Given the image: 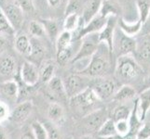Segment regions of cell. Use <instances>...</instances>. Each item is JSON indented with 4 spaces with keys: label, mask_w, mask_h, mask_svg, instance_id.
<instances>
[{
    "label": "cell",
    "mask_w": 150,
    "mask_h": 139,
    "mask_svg": "<svg viewBox=\"0 0 150 139\" xmlns=\"http://www.w3.org/2000/svg\"><path fill=\"white\" fill-rule=\"evenodd\" d=\"M136 7L139 12V20L144 24L150 14V0H136Z\"/></svg>",
    "instance_id": "34"
},
{
    "label": "cell",
    "mask_w": 150,
    "mask_h": 139,
    "mask_svg": "<svg viewBox=\"0 0 150 139\" xmlns=\"http://www.w3.org/2000/svg\"><path fill=\"white\" fill-rule=\"evenodd\" d=\"M20 88L18 83L14 79H9L0 84V93L11 100H16L19 96Z\"/></svg>",
    "instance_id": "26"
},
{
    "label": "cell",
    "mask_w": 150,
    "mask_h": 139,
    "mask_svg": "<svg viewBox=\"0 0 150 139\" xmlns=\"http://www.w3.org/2000/svg\"><path fill=\"white\" fill-rule=\"evenodd\" d=\"M117 85L118 84L115 78H111L109 76L100 77V78H91L90 88L103 102L112 98L117 90Z\"/></svg>",
    "instance_id": "4"
},
{
    "label": "cell",
    "mask_w": 150,
    "mask_h": 139,
    "mask_svg": "<svg viewBox=\"0 0 150 139\" xmlns=\"http://www.w3.org/2000/svg\"><path fill=\"white\" fill-rule=\"evenodd\" d=\"M49 94L56 99L63 100L66 97L65 90H64V81L62 80L60 77L54 76L52 77L47 84Z\"/></svg>",
    "instance_id": "20"
},
{
    "label": "cell",
    "mask_w": 150,
    "mask_h": 139,
    "mask_svg": "<svg viewBox=\"0 0 150 139\" xmlns=\"http://www.w3.org/2000/svg\"><path fill=\"white\" fill-rule=\"evenodd\" d=\"M17 70V61L11 54L6 51L0 55V76L8 80L12 79L16 75Z\"/></svg>",
    "instance_id": "14"
},
{
    "label": "cell",
    "mask_w": 150,
    "mask_h": 139,
    "mask_svg": "<svg viewBox=\"0 0 150 139\" xmlns=\"http://www.w3.org/2000/svg\"><path fill=\"white\" fill-rule=\"evenodd\" d=\"M113 58L114 55L108 49V46L105 43H100L85 69L76 73L85 75L89 78L109 76L115 69Z\"/></svg>",
    "instance_id": "1"
},
{
    "label": "cell",
    "mask_w": 150,
    "mask_h": 139,
    "mask_svg": "<svg viewBox=\"0 0 150 139\" xmlns=\"http://www.w3.org/2000/svg\"><path fill=\"white\" fill-rule=\"evenodd\" d=\"M108 118H109V113L107 112L105 108L102 107L84 116L83 122L88 130L96 133Z\"/></svg>",
    "instance_id": "10"
},
{
    "label": "cell",
    "mask_w": 150,
    "mask_h": 139,
    "mask_svg": "<svg viewBox=\"0 0 150 139\" xmlns=\"http://www.w3.org/2000/svg\"><path fill=\"white\" fill-rule=\"evenodd\" d=\"M132 109L126 104H118L116 106L109 114V118L114 122L128 120L131 115Z\"/></svg>",
    "instance_id": "29"
},
{
    "label": "cell",
    "mask_w": 150,
    "mask_h": 139,
    "mask_svg": "<svg viewBox=\"0 0 150 139\" xmlns=\"http://www.w3.org/2000/svg\"><path fill=\"white\" fill-rule=\"evenodd\" d=\"M21 80L27 86H34L39 82V71L38 66L29 60H24L20 70Z\"/></svg>",
    "instance_id": "12"
},
{
    "label": "cell",
    "mask_w": 150,
    "mask_h": 139,
    "mask_svg": "<svg viewBox=\"0 0 150 139\" xmlns=\"http://www.w3.org/2000/svg\"><path fill=\"white\" fill-rule=\"evenodd\" d=\"M115 127L117 135L120 136L122 137H126L130 132V125H129L128 120H121L115 122Z\"/></svg>",
    "instance_id": "37"
},
{
    "label": "cell",
    "mask_w": 150,
    "mask_h": 139,
    "mask_svg": "<svg viewBox=\"0 0 150 139\" xmlns=\"http://www.w3.org/2000/svg\"><path fill=\"white\" fill-rule=\"evenodd\" d=\"M144 74V71L134 59L132 55H126L117 58L114 75L117 84L121 85H130L132 86L138 82H141L142 84Z\"/></svg>",
    "instance_id": "2"
},
{
    "label": "cell",
    "mask_w": 150,
    "mask_h": 139,
    "mask_svg": "<svg viewBox=\"0 0 150 139\" xmlns=\"http://www.w3.org/2000/svg\"><path fill=\"white\" fill-rule=\"evenodd\" d=\"M70 106L77 114L83 118L89 113L102 108V101L98 98L94 92L88 87L80 94L69 99Z\"/></svg>",
    "instance_id": "3"
},
{
    "label": "cell",
    "mask_w": 150,
    "mask_h": 139,
    "mask_svg": "<svg viewBox=\"0 0 150 139\" xmlns=\"http://www.w3.org/2000/svg\"><path fill=\"white\" fill-rule=\"evenodd\" d=\"M31 130L35 139H48V133L42 122H34L31 124Z\"/></svg>",
    "instance_id": "36"
},
{
    "label": "cell",
    "mask_w": 150,
    "mask_h": 139,
    "mask_svg": "<svg viewBox=\"0 0 150 139\" xmlns=\"http://www.w3.org/2000/svg\"><path fill=\"white\" fill-rule=\"evenodd\" d=\"M28 30L31 34V37L41 39V38H44L45 36H47L42 24H41L38 20H31L29 22Z\"/></svg>",
    "instance_id": "35"
},
{
    "label": "cell",
    "mask_w": 150,
    "mask_h": 139,
    "mask_svg": "<svg viewBox=\"0 0 150 139\" xmlns=\"http://www.w3.org/2000/svg\"><path fill=\"white\" fill-rule=\"evenodd\" d=\"M106 20L107 18H103L102 16H100L99 14L97 15L96 17H94L92 19L89 23H87L85 26L79 27L77 29L74 35V40L77 41V40H81L84 36L91 34H94V33H99L100 31L103 28V26L106 23Z\"/></svg>",
    "instance_id": "13"
},
{
    "label": "cell",
    "mask_w": 150,
    "mask_h": 139,
    "mask_svg": "<svg viewBox=\"0 0 150 139\" xmlns=\"http://www.w3.org/2000/svg\"><path fill=\"white\" fill-rule=\"evenodd\" d=\"M135 101L139 118L142 122H144L147 112L150 110V88L139 92V95L136 96Z\"/></svg>",
    "instance_id": "18"
},
{
    "label": "cell",
    "mask_w": 150,
    "mask_h": 139,
    "mask_svg": "<svg viewBox=\"0 0 150 139\" xmlns=\"http://www.w3.org/2000/svg\"><path fill=\"white\" fill-rule=\"evenodd\" d=\"M33 109L34 106L31 101L21 102L10 112L9 120L13 123H23L29 118Z\"/></svg>",
    "instance_id": "15"
},
{
    "label": "cell",
    "mask_w": 150,
    "mask_h": 139,
    "mask_svg": "<svg viewBox=\"0 0 150 139\" xmlns=\"http://www.w3.org/2000/svg\"><path fill=\"white\" fill-rule=\"evenodd\" d=\"M74 43H72L69 46L61 49L59 51H56V61L57 63L61 66H65L68 63H71L72 59H74Z\"/></svg>",
    "instance_id": "27"
},
{
    "label": "cell",
    "mask_w": 150,
    "mask_h": 139,
    "mask_svg": "<svg viewBox=\"0 0 150 139\" xmlns=\"http://www.w3.org/2000/svg\"><path fill=\"white\" fill-rule=\"evenodd\" d=\"M136 96L137 91L134 88V86L130 85H122L114 94L112 100L117 102L118 104H124L126 101L135 98Z\"/></svg>",
    "instance_id": "19"
},
{
    "label": "cell",
    "mask_w": 150,
    "mask_h": 139,
    "mask_svg": "<svg viewBox=\"0 0 150 139\" xmlns=\"http://www.w3.org/2000/svg\"><path fill=\"white\" fill-rule=\"evenodd\" d=\"M80 8V3L79 0H69L65 8V15L71 13H79Z\"/></svg>",
    "instance_id": "41"
},
{
    "label": "cell",
    "mask_w": 150,
    "mask_h": 139,
    "mask_svg": "<svg viewBox=\"0 0 150 139\" xmlns=\"http://www.w3.org/2000/svg\"><path fill=\"white\" fill-rule=\"evenodd\" d=\"M121 7L116 0H103L99 15L103 18H108L110 16L118 17L121 13Z\"/></svg>",
    "instance_id": "24"
},
{
    "label": "cell",
    "mask_w": 150,
    "mask_h": 139,
    "mask_svg": "<svg viewBox=\"0 0 150 139\" xmlns=\"http://www.w3.org/2000/svg\"><path fill=\"white\" fill-rule=\"evenodd\" d=\"M118 17L110 16L106 20V23L103 28L98 33L100 43H105L109 49L110 52L113 54V42H114V35L116 32V27L117 23Z\"/></svg>",
    "instance_id": "11"
},
{
    "label": "cell",
    "mask_w": 150,
    "mask_h": 139,
    "mask_svg": "<svg viewBox=\"0 0 150 139\" xmlns=\"http://www.w3.org/2000/svg\"><path fill=\"white\" fill-rule=\"evenodd\" d=\"M135 139H139V138H135ZM146 139H150V138H146Z\"/></svg>",
    "instance_id": "51"
},
{
    "label": "cell",
    "mask_w": 150,
    "mask_h": 139,
    "mask_svg": "<svg viewBox=\"0 0 150 139\" xmlns=\"http://www.w3.org/2000/svg\"><path fill=\"white\" fill-rule=\"evenodd\" d=\"M8 38L6 36H4V35L0 34V55L4 52H6L7 48H8Z\"/></svg>",
    "instance_id": "43"
},
{
    "label": "cell",
    "mask_w": 150,
    "mask_h": 139,
    "mask_svg": "<svg viewBox=\"0 0 150 139\" xmlns=\"http://www.w3.org/2000/svg\"><path fill=\"white\" fill-rule=\"evenodd\" d=\"M47 116L50 122L53 124H59L64 120V109L60 103L51 102L48 107Z\"/></svg>",
    "instance_id": "25"
},
{
    "label": "cell",
    "mask_w": 150,
    "mask_h": 139,
    "mask_svg": "<svg viewBox=\"0 0 150 139\" xmlns=\"http://www.w3.org/2000/svg\"><path fill=\"white\" fill-rule=\"evenodd\" d=\"M74 35L73 33L67 32V31H63L58 35V37L55 40V47L56 51H59L61 49H64L67 46H69L74 42Z\"/></svg>",
    "instance_id": "31"
},
{
    "label": "cell",
    "mask_w": 150,
    "mask_h": 139,
    "mask_svg": "<svg viewBox=\"0 0 150 139\" xmlns=\"http://www.w3.org/2000/svg\"><path fill=\"white\" fill-rule=\"evenodd\" d=\"M80 22V15L79 13H71L65 15V18L64 20L63 27L64 31L74 33L79 27Z\"/></svg>",
    "instance_id": "30"
},
{
    "label": "cell",
    "mask_w": 150,
    "mask_h": 139,
    "mask_svg": "<svg viewBox=\"0 0 150 139\" xmlns=\"http://www.w3.org/2000/svg\"><path fill=\"white\" fill-rule=\"evenodd\" d=\"M14 49L25 58L31 54V39L27 34L19 31L14 36Z\"/></svg>",
    "instance_id": "17"
},
{
    "label": "cell",
    "mask_w": 150,
    "mask_h": 139,
    "mask_svg": "<svg viewBox=\"0 0 150 139\" xmlns=\"http://www.w3.org/2000/svg\"><path fill=\"white\" fill-rule=\"evenodd\" d=\"M96 135L98 138H103L112 136L114 135H117L116 127H115V122L111 120L110 118L103 123V125L99 128V130L96 132Z\"/></svg>",
    "instance_id": "33"
},
{
    "label": "cell",
    "mask_w": 150,
    "mask_h": 139,
    "mask_svg": "<svg viewBox=\"0 0 150 139\" xmlns=\"http://www.w3.org/2000/svg\"><path fill=\"white\" fill-rule=\"evenodd\" d=\"M99 44L100 42L99 37H98V33L91 34L84 36L81 39V44L76 51L74 59H72L71 63L74 64L77 61H82L87 59H90L97 50Z\"/></svg>",
    "instance_id": "8"
},
{
    "label": "cell",
    "mask_w": 150,
    "mask_h": 139,
    "mask_svg": "<svg viewBox=\"0 0 150 139\" xmlns=\"http://www.w3.org/2000/svg\"><path fill=\"white\" fill-rule=\"evenodd\" d=\"M91 80V78L76 73L66 76L64 81V85L67 98L70 99L71 97L76 96L90 87Z\"/></svg>",
    "instance_id": "7"
},
{
    "label": "cell",
    "mask_w": 150,
    "mask_h": 139,
    "mask_svg": "<svg viewBox=\"0 0 150 139\" xmlns=\"http://www.w3.org/2000/svg\"><path fill=\"white\" fill-rule=\"evenodd\" d=\"M0 139H8L7 131L1 125H0Z\"/></svg>",
    "instance_id": "47"
},
{
    "label": "cell",
    "mask_w": 150,
    "mask_h": 139,
    "mask_svg": "<svg viewBox=\"0 0 150 139\" xmlns=\"http://www.w3.org/2000/svg\"><path fill=\"white\" fill-rule=\"evenodd\" d=\"M136 138H139V139L150 138V122L144 123L143 126L141 127L140 131H139L137 133Z\"/></svg>",
    "instance_id": "42"
},
{
    "label": "cell",
    "mask_w": 150,
    "mask_h": 139,
    "mask_svg": "<svg viewBox=\"0 0 150 139\" xmlns=\"http://www.w3.org/2000/svg\"><path fill=\"white\" fill-rule=\"evenodd\" d=\"M99 139H125V137H122L118 135H114L112 136H108V137H103V138H99Z\"/></svg>",
    "instance_id": "49"
},
{
    "label": "cell",
    "mask_w": 150,
    "mask_h": 139,
    "mask_svg": "<svg viewBox=\"0 0 150 139\" xmlns=\"http://www.w3.org/2000/svg\"><path fill=\"white\" fill-rule=\"evenodd\" d=\"M20 139H35V136H34V133L31 130V128L29 130H26L25 131L22 136H21Z\"/></svg>",
    "instance_id": "46"
},
{
    "label": "cell",
    "mask_w": 150,
    "mask_h": 139,
    "mask_svg": "<svg viewBox=\"0 0 150 139\" xmlns=\"http://www.w3.org/2000/svg\"><path fill=\"white\" fill-rule=\"evenodd\" d=\"M23 10V12H32L35 9L33 0H14Z\"/></svg>",
    "instance_id": "40"
},
{
    "label": "cell",
    "mask_w": 150,
    "mask_h": 139,
    "mask_svg": "<svg viewBox=\"0 0 150 139\" xmlns=\"http://www.w3.org/2000/svg\"><path fill=\"white\" fill-rule=\"evenodd\" d=\"M140 86L142 87L140 92L144 90V89L150 88V71L147 73L146 76H144V80H143V82H142V84H141Z\"/></svg>",
    "instance_id": "44"
},
{
    "label": "cell",
    "mask_w": 150,
    "mask_h": 139,
    "mask_svg": "<svg viewBox=\"0 0 150 139\" xmlns=\"http://www.w3.org/2000/svg\"><path fill=\"white\" fill-rule=\"evenodd\" d=\"M38 20L42 24L46 35L50 38L51 42L55 43V40L60 34V23L58 20L53 19H44V18H39Z\"/></svg>",
    "instance_id": "22"
},
{
    "label": "cell",
    "mask_w": 150,
    "mask_h": 139,
    "mask_svg": "<svg viewBox=\"0 0 150 139\" xmlns=\"http://www.w3.org/2000/svg\"><path fill=\"white\" fill-rule=\"evenodd\" d=\"M43 124L48 133V139H60V133L58 129L56 128L55 124H53V123L50 122H44Z\"/></svg>",
    "instance_id": "38"
},
{
    "label": "cell",
    "mask_w": 150,
    "mask_h": 139,
    "mask_svg": "<svg viewBox=\"0 0 150 139\" xmlns=\"http://www.w3.org/2000/svg\"><path fill=\"white\" fill-rule=\"evenodd\" d=\"M132 56L144 73H148L150 71V34H143L137 40V46Z\"/></svg>",
    "instance_id": "9"
},
{
    "label": "cell",
    "mask_w": 150,
    "mask_h": 139,
    "mask_svg": "<svg viewBox=\"0 0 150 139\" xmlns=\"http://www.w3.org/2000/svg\"><path fill=\"white\" fill-rule=\"evenodd\" d=\"M49 5L50 7H52V8H56L58 5L60 4V2L62 1V0H47Z\"/></svg>",
    "instance_id": "48"
},
{
    "label": "cell",
    "mask_w": 150,
    "mask_h": 139,
    "mask_svg": "<svg viewBox=\"0 0 150 139\" xmlns=\"http://www.w3.org/2000/svg\"><path fill=\"white\" fill-rule=\"evenodd\" d=\"M0 8L16 33L22 30L24 22V12L14 0H0Z\"/></svg>",
    "instance_id": "6"
},
{
    "label": "cell",
    "mask_w": 150,
    "mask_h": 139,
    "mask_svg": "<svg viewBox=\"0 0 150 139\" xmlns=\"http://www.w3.org/2000/svg\"><path fill=\"white\" fill-rule=\"evenodd\" d=\"M117 24L118 25V29H120L122 33L132 37H134L135 35L140 34L142 31V27H143V23L141 20H137L135 22H126V20L121 17L120 18L118 17Z\"/></svg>",
    "instance_id": "21"
},
{
    "label": "cell",
    "mask_w": 150,
    "mask_h": 139,
    "mask_svg": "<svg viewBox=\"0 0 150 139\" xmlns=\"http://www.w3.org/2000/svg\"><path fill=\"white\" fill-rule=\"evenodd\" d=\"M30 39H31V54L27 59H29V61L33 62L34 64L40 63L45 55V46L42 44V42H41V40L38 38L30 37Z\"/></svg>",
    "instance_id": "23"
},
{
    "label": "cell",
    "mask_w": 150,
    "mask_h": 139,
    "mask_svg": "<svg viewBox=\"0 0 150 139\" xmlns=\"http://www.w3.org/2000/svg\"><path fill=\"white\" fill-rule=\"evenodd\" d=\"M55 70H56V66L54 64L53 61H45L42 64V66L40 67L39 71V81L43 84H47L48 82L54 77L55 73Z\"/></svg>",
    "instance_id": "28"
},
{
    "label": "cell",
    "mask_w": 150,
    "mask_h": 139,
    "mask_svg": "<svg viewBox=\"0 0 150 139\" xmlns=\"http://www.w3.org/2000/svg\"><path fill=\"white\" fill-rule=\"evenodd\" d=\"M80 139H94V137L92 136H91V135H85V136H82Z\"/></svg>",
    "instance_id": "50"
},
{
    "label": "cell",
    "mask_w": 150,
    "mask_h": 139,
    "mask_svg": "<svg viewBox=\"0 0 150 139\" xmlns=\"http://www.w3.org/2000/svg\"><path fill=\"white\" fill-rule=\"evenodd\" d=\"M141 32H142V34H150V14L146 20V22L143 24Z\"/></svg>",
    "instance_id": "45"
},
{
    "label": "cell",
    "mask_w": 150,
    "mask_h": 139,
    "mask_svg": "<svg viewBox=\"0 0 150 139\" xmlns=\"http://www.w3.org/2000/svg\"><path fill=\"white\" fill-rule=\"evenodd\" d=\"M102 1L103 0H90V1L88 2V4L86 5L83 9L82 15H80L79 27L85 26L87 23H89L92 19L99 14Z\"/></svg>",
    "instance_id": "16"
},
{
    "label": "cell",
    "mask_w": 150,
    "mask_h": 139,
    "mask_svg": "<svg viewBox=\"0 0 150 139\" xmlns=\"http://www.w3.org/2000/svg\"><path fill=\"white\" fill-rule=\"evenodd\" d=\"M10 112H11V110H9L8 105L6 102L0 100V124L9 119Z\"/></svg>",
    "instance_id": "39"
},
{
    "label": "cell",
    "mask_w": 150,
    "mask_h": 139,
    "mask_svg": "<svg viewBox=\"0 0 150 139\" xmlns=\"http://www.w3.org/2000/svg\"><path fill=\"white\" fill-rule=\"evenodd\" d=\"M0 34L4 35L7 38L14 37L16 34V31L13 29L11 24L9 23L7 17L0 8Z\"/></svg>",
    "instance_id": "32"
},
{
    "label": "cell",
    "mask_w": 150,
    "mask_h": 139,
    "mask_svg": "<svg viewBox=\"0 0 150 139\" xmlns=\"http://www.w3.org/2000/svg\"><path fill=\"white\" fill-rule=\"evenodd\" d=\"M137 46V40L122 33L120 29L116 28L113 42V55L120 58L126 55H132Z\"/></svg>",
    "instance_id": "5"
}]
</instances>
